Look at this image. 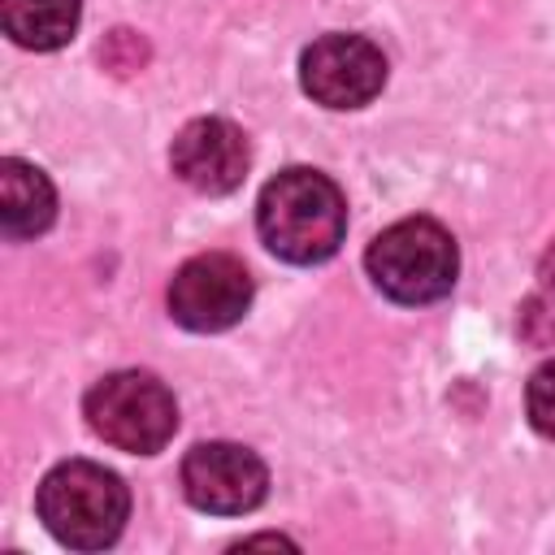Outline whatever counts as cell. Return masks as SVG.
<instances>
[{
	"label": "cell",
	"instance_id": "14",
	"mask_svg": "<svg viewBox=\"0 0 555 555\" xmlns=\"http://www.w3.org/2000/svg\"><path fill=\"white\" fill-rule=\"evenodd\" d=\"M538 278H542L546 295H555V243L542 251V260H538Z\"/></svg>",
	"mask_w": 555,
	"mask_h": 555
},
{
	"label": "cell",
	"instance_id": "8",
	"mask_svg": "<svg viewBox=\"0 0 555 555\" xmlns=\"http://www.w3.org/2000/svg\"><path fill=\"white\" fill-rule=\"evenodd\" d=\"M247 139L238 126H230L225 117H195L178 130L173 147H169V165L173 173L204 195H225L243 182L247 173Z\"/></svg>",
	"mask_w": 555,
	"mask_h": 555
},
{
	"label": "cell",
	"instance_id": "11",
	"mask_svg": "<svg viewBox=\"0 0 555 555\" xmlns=\"http://www.w3.org/2000/svg\"><path fill=\"white\" fill-rule=\"evenodd\" d=\"M525 408H529L533 429H538L542 438H555V360H546V364L529 377Z\"/></svg>",
	"mask_w": 555,
	"mask_h": 555
},
{
	"label": "cell",
	"instance_id": "10",
	"mask_svg": "<svg viewBox=\"0 0 555 555\" xmlns=\"http://www.w3.org/2000/svg\"><path fill=\"white\" fill-rule=\"evenodd\" d=\"M82 0H0V26L30 52H52L74 39Z\"/></svg>",
	"mask_w": 555,
	"mask_h": 555
},
{
	"label": "cell",
	"instance_id": "3",
	"mask_svg": "<svg viewBox=\"0 0 555 555\" xmlns=\"http://www.w3.org/2000/svg\"><path fill=\"white\" fill-rule=\"evenodd\" d=\"M364 269L386 299L416 308L442 299L455 286L460 251L434 217H403L369 243Z\"/></svg>",
	"mask_w": 555,
	"mask_h": 555
},
{
	"label": "cell",
	"instance_id": "13",
	"mask_svg": "<svg viewBox=\"0 0 555 555\" xmlns=\"http://www.w3.org/2000/svg\"><path fill=\"white\" fill-rule=\"evenodd\" d=\"M520 334L533 343V347H555V295H538V299H525L520 308Z\"/></svg>",
	"mask_w": 555,
	"mask_h": 555
},
{
	"label": "cell",
	"instance_id": "7",
	"mask_svg": "<svg viewBox=\"0 0 555 555\" xmlns=\"http://www.w3.org/2000/svg\"><path fill=\"white\" fill-rule=\"evenodd\" d=\"M269 468L251 447L199 442L182 460V494L208 516H243L264 503Z\"/></svg>",
	"mask_w": 555,
	"mask_h": 555
},
{
	"label": "cell",
	"instance_id": "15",
	"mask_svg": "<svg viewBox=\"0 0 555 555\" xmlns=\"http://www.w3.org/2000/svg\"><path fill=\"white\" fill-rule=\"evenodd\" d=\"M238 546H295V542L282 538V533H256V538H243Z\"/></svg>",
	"mask_w": 555,
	"mask_h": 555
},
{
	"label": "cell",
	"instance_id": "1",
	"mask_svg": "<svg viewBox=\"0 0 555 555\" xmlns=\"http://www.w3.org/2000/svg\"><path fill=\"white\" fill-rule=\"evenodd\" d=\"M256 225L273 256L291 264H321L347 234V204L325 173L295 165L264 182Z\"/></svg>",
	"mask_w": 555,
	"mask_h": 555
},
{
	"label": "cell",
	"instance_id": "9",
	"mask_svg": "<svg viewBox=\"0 0 555 555\" xmlns=\"http://www.w3.org/2000/svg\"><path fill=\"white\" fill-rule=\"evenodd\" d=\"M56 217V191L43 169L4 156L0 160V230L4 238H35Z\"/></svg>",
	"mask_w": 555,
	"mask_h": 555
},
{
	"label": "cell",
	"instance_id": "12",
	"mask_svg": "<svg viewBox=\"0 0 555 555\" xmlns=\"http://www.w3.org/2000/svg\"><path fill=\"white\" fill-rule=\"evenodd\" d=\"M100 61H104V69H113V74H134V69H143L147 65V43H143V35H134V30H113L104 43H100Z\"/></svg>",
	"mask_w": 555,
	"mask_h": 555
},
{
	"label": "cell",
	"instance_id": "5",
	"mask_svg": "<svg viewBox=\"0 0 555 555\" xmlns=\"http://www.w3.org/2000/svg\"><path fill=\"white\" fill-rule=\"evenodd\" d=\"M251 308V273L230 251L191 256L169 282V312L195 334H217Z\"/></svg>",
	"mask_w": 555,
	"mask_h": 555
},
{
	"label": "cell",
	"instance_id": "2",
	"mask_svg": "<svg viewBox=\"0 0 555 555\" xmlns=\"http://www.w3.org/2000/svg\"><path fill=\"white\" fill-rule=\"evenodd\" d=\"M35 512L43 529L74 551H104L121 538L130 516V490L117 473L91 460L56 464L35 494Z\"/></svg>",
	"mask_w": 555,
	"mask_h": 555
},
{
	"label": "cell",
	"instance_id": "6",
	"mask_svg": "<svg viewBox=\"0 0 555 555\" xmlns=\"http://www.w3.org/2000/svg\"><path fill=\"white\" fill-rule=\"evenodd\" d=\"M304 91L325 108H360L386 87V56L364 35H321L299 56Z\"/></svg>",
	"mask_w": 555,
	"mask_h": 555
},
{
	"label": "cell",
	"instance_id": "4",
	"mask_svg": "<svg viewBox=\"0 0 555 555\" xmlns=\"http://www.w3.org/2000/svg\"><path fill=\"white\" fill-rule=\"evenodd\" d=\"M82 412H87V425L95 438H104L108 447L130 451V455H156L178 429V403H173L169 386L139 369L100 377L87 390Z\"/></svg>",
	"mask_w": 555,
	"mask_h": 555
}]
</instances>
